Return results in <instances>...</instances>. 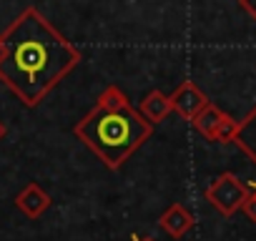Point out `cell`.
<instances>
[{
	"mask_svg": "<svg viewBox=\"0 0 256 241\" xmlns=\"http://www.w3.org/2000/svg\"><path fill=\"white\" fill-rule=\"evenodd\" d=\"M6 60L0 63V83L26 106H40L53 88L80 63V50L38 10L26 8L3 33Z\"/></svg>",
	"mask_w": 256,
	"mask_h": 241,
	"instance_id": "1",
	"label": "cell"
},
{
	"mask_svg": "<svg viewBox=\"0 0 256 241\" xmlns=\"http://www.w3.org/2000/svg\"><path fill=\"white\" fill-rule=\"evenodd\" d=\"M76 138L108 168L118 171L154 134V124L141 116L118 86L98 93L93 108L73 126Z\"/></svg>",
	"mask_w": 256,
	"mask_h": 241,
	"instance_id": "2",
	"label": "cell"
},
{
	"mask_svg": "<svg viewBox=\"0 0 256 241\" xmlns=\"http://www.w3.org/2000/svg\"><path fill=\"white\" fill-rule=\"evenodd\" d=\"M246 196H248V184L241 181V178H238L236 174H231V171L218 174V176L206 186V191H204L206 204H208L216 214H221V216H234L236 211H241Z\"/></svg>",
	"mask_w": 256,
	"mask_h": 241,
	"instance_id": "3",
	"label": "cell"
},
{
	"mask_svg": "<svg viewBox=\"0 0 256 241\" xmlns=\"http://www.w3.org/2000/svg\"><path fill=\"white\" fill-rule=\"evenodd\" d=\"M206 103H208L206 93H204L194 80H184V83L171 93V106H174V110H176L184 120H188V124L198 116V110H201Z\"/></svg>",
	"mask_w": 256,
	"mask_h": 241,
	"instance_id": "4",
	"label": "cell"
},
{
	"mask_svg": "<svg viewBox=\"0 0 256 241\" xmlns=\"http://www.w3.org/2000/svg\"><path fill=\"white\" fill-rule=\"evenodd\" d=\"M50 204H53V198H50V194L40 186V184H26L18 194H16V208L23 214V216H28V218H40L48 208H50Z\"/></svg>",
	"mask_w": 256,
	"mask_h": 241,
	"instance_id": "5",
	"label": "cell"
},
{
	"mask_svg": "<svg viewBox=\"0 0 256 241\" xmlns=\"http://www.w3.org/2000/svg\"><path fill=\"white\" fill-rule=\"evenodd\" d=\"M194 224H196V218H194V214L184 204H168L161 211V216H158V228L164 234H168L171 238H176V241L184 238V236H188V231L194 228Z\"/></svg>",
	"mask_w": 256,
	"mask_h": 241,
	"instance_id": "6",
	"label": "cell"
},
{
	"mask_svg": "<svg viewBox=\"0 0 256 241\" xmlns=\"http://www.w3.org/2000/svg\"><path fill=\"white\" fill-rule=\"evenodd\" d=\"M138 110H141V116L148 120V124L156 126V124H161V120H166L168 113L174 110V106H171V96H166L164 90L154 88V90H148V93L141 98Z\"/></svg>",
	"mask_w": 256,
	"mask_h": 241,
	"instance_id": "7",
	"label": "cell"
},
{
	"mask_svg": "<svg viewBox=\"0 0 256 241\" xmlns=\"http://www.w3.org/2000/svg\"><path fill=\"white\" fill-rule=\"evenodd\" d=\"M234 144L256 164V106L238 120V131H236Z\"/></svg>",
	"mask_w": 256,
	"mask_h": 241,
	"instance_id": "8",
	"label": "cell"
},
{
	"mask_svg": "<svg viewBox=\"0 0 256 241\" xmlns=\"http://www.w3.org/2000/svg\"><path fill=\"white\" fill-rule=\"evenodd\" d=\"M226 116V110H221L216 103H206L201 110H198V116L191 120V126L204 136V138H208V141H214V134H216V128H218V124H221V118Z\"/></svg>",
	"mask_w": 256,
	"mask_h": 241,
	"instance_id": "9",
	"label": "cell"
},
{
	"mask_svg": "<svg viewBox=\"0 0 256 241\" xmlns=\"http://www.w3.org/2000/svg\"><path fill=\"white\" fill-rule=\"evenodd\" d=\"M236 131H238V120L236 118H231L228 113L221 118V124H218V128H216V134H214V144H234V138H236Z\"/></svg>",
	"mask_w": 256,
	"mask_h": 241,
	"instance_id": "10",
	"label": "cell"
},
{
	"mask_svg": "<svg viewBox=\"0 0 256 241\" xmlns=\"http://www.w3.org/2000/svg\"><path fill=\"white\" fill-rule=\"evenodd\" d=\"M241 211L248 216V221H254V224H256V184H251V181H248V196H246V201H244Z\"/></svg>",
	"mask_w": 256,
	"mask_h": 241,
	"instance_id": "11",
	"label": "cell"
},
{
	"mask_svg": "<svg viewBox=\"0 0 256 241\" xmlns=\"http://www.w3.org/2000/svg\"><path fill=\"white\" fill-rule=\"evenodd\" d=\"M238 6H241V8L256 20V0H238Z\"/></svg>",
	"mask_w": 256,
	"mask_h": 241,
	"instance_id": "12",
	"label": "cell"
},
{
	"mask_svg": "<svg viewBox=\"0 0 256 241\" xmlns=\"http://www.w3.org/2000/svg\"><path fill=\"white\" fill-rule=\"evenodd\" d=\"M6 53H8V48H6V40H3V36H0V63L6 60Z\"/></svg>",
	"mask_w": 256,
	"mask_h": 241,
	"instance_id": "13",
	"label": "cell"
},
{
	"mask_svg": "<svg viewBox=\"0 0 256 241\" xmlns=\"http://www.w3.org/2000/svg\"><path fill=\"white\" fill-rule=\"evenodd\" d=\"M6 136H8V126L3 124V120H0V141H3Z\"/></svg>",
	"mask_w": 256,
	"mask_h": 241,
	"instance_id": "14",
	"label": "cell"
},
{
	"mask_svg": "<svg viewBox=\"0 0 256 241\" xmlns=\"http://www.w3.org/2000/svg\"><path fill=\"white\" fill-rule=\"evenodd\" d=\"M134 241H154V238H146V236H134Z\"/></svg>",
	"mask_w": 256,
	"mask_h": 241,
	"instance_id": "15",
	"label": "cell"
}]
</instances>
